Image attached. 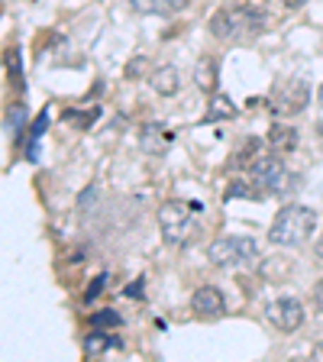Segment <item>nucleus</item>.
Returning a JSON list of instances; mask_svg holds the SVG:
<instances>
[{"label":"nucleus","mask_w":323,"mask_h":362,"mask_svg":"<svg viewBox=\"0 0 323 362\" xmlns=\"http://www.w3.org/2000/svg\"><path fill=\"white\" fill-rule=\"evenodd\" d=\"M158 226H162V236L172 246H181V243L191 236V204L184 201H168L158 207Z\"/></svg>","instance_id":"423d86ee"},{"label":"nucleus","mask_w":323,"mask_h":362,"mask_svg":"<svg viewBox=\"0 0 323 362\" xmlns=\"http://www.w3.org/2000/svg\"><path fill=\"white\" fill-rule=\"evenodd\" d=\"M307 0H285V7H304Z\"/></svg>","instance_id":"b1692460"},{"label":"nucleus","mask_w":323,"mask_h":362,"mask_svg":"<svg viewBox=\"0 0 323 362\" xmlns=\"http://www.w3.org/2000/svg\"><path fill=\"white\" fill-rule=\"evenodd\" d=\"M259 152H262V139H246V143L240 146V149H236V156H233V165L236 168H242V165H252V162H256L259 158Z\"/></svg>","instance_id":"dca6fc26"},{"label":"nucleus","mask_w":323,"mask_h":362,"mask_svg":"<svg viewBox=\"0 0 323 362\" xmlns=\"http://www.w3.org/2000/svg\"><path fill=\"white\" fill-rule=\"evenodd\" d=\"M90 327H94V330H104V327H120V314H117V310H100V314L90 317Z\"/></svg>","instance_id":"6ab92c4d"},{"label":"nucleus","mask_w":323,"mask_h":362,"mask_svg":"<svg viewBox=\"0 0 323 362\" xmlns=\"http://www.w3.org/2000/svg\"><path fill=\"white\" fill-rule=\"evenodd\" d=\"M265 317H269V324L275 327V330L281 333H291L298 330V327L304 324V304L298 301V298H278V301H271L269 310H265Z\"/></svg>","instance_id":"0eeeda50"},{"label":"nucleus","mask_w":323,"mask_h":362,"mask_svg":"<svg viewBox=\"0 0 323 362\" xmlns=\"http://www.w3.org/2000/svg\"><path fill=\"white\" fill-rule=\"evenodd\" d=\"M213 75H217V62H213V59H201V62L194 65V81H197V88L213 90Z\"/></svg>","instance_id":"f3484780"},{"label":"nucleus","mask_w":323,"mask_h":362,"mask_svg":"<svg viewBox=\"0 0 323 362\" xmlns=\"http://www.w3.org/2000/svg\"><path fill=\"white\" fill-rule=\"evenodd\" d=\"M310 100V88L304 78H285L278 88L271 90L269 98V110L275 117H291V113H301Z\"/></svg>","instance_id":"39448f33"},{"label":"nucleus","mask_w":323,"mask_h":362,"mask_svg":"<svg viewBox=\"0 0 323 362\" xmlns=\"http://www.w3.org/2000/svg\"><path fill=\"white\" fill-rule=\"evenodd\" d=\"M265 23H269L265 10L252 7L246 0H233L211 16V33L223 42H252L265 33Z\"/></svg>","instance_id":"f257e3e1"},{"label":"nucleus","mask_w":323,"mask_h":362,"mask_svg":"<svg viewBox=\"0 0 323 362\" xmlns=\"http://www.w3.org/2000/svg\"><path fill=\"white\" fill-rule=\"evenodd\" d=\"M236 117V104L226 94H213L211 100H207V113H204L201 123H217V120H233Z\"/></svg>","instance_id":"f8f14e48"},{"label":"nucleus","mask_w":323,"mask_h":362,"mask_svg":"<svg viewBox=\"0 0 323 362\" xmlns=\"http://www.w3.org/2000/svg\"><path fill=\"white\" fill-rule=\"evenodd\" d=\"M45 127H49V110L39 113V120L33 123V129H30V139H26V158H30V162H39V139H42Z\"/></svg>","instance_id":"2eb2a0df"},{"label":"nucleus","mask_w":323,"mask_h":362,"mask_svg":"<svg viewBox=\"0 0 323 362\" xmlns=\"http://www.w3.org/2000/svg\"><path fill=\"white\" fill-rule=\"evenodd\" d=\"M317 226V214L304 204H285L278 211V217L271 220L269 240L275 246H301L304 240H310Z\"/></svg>","instance_id":"f03ea898"},{"label":"nucleus","mask_w":323,"mask_h":362,"mask_svg":"<svg viewBox=\"0 0 323 362\" xmlns=\"http://www.w3.org/2000/svg\"><path fill=\"white\" fill-rule=\"evenodd\" d=\"M246 175L252 178V185L259 188V194H285L291 188V178L294 175L285 168L278 152H262V156L246 168Z\"/></svg>","instance_id":"7ed1b4c3"},{"label":"nucleus","mask_w":323,"mask_h":362,"mask_svg":"<svg viewBox=\"0 0 323 362\" xmlns=\"http://www.w3.org/2000/svg\"><path fill=\"white\" fill-rule=\"evenodd\" d=\"M259 256V246L252 236H220L207 246V259L220 269H240V265H252Z\"/></svg>","instance_id":"20e7f679"},{"label":"nucleus","mask_w":323,"mask_h":362,"mask_svg":"<svg viewBox=\"0 0 323 362\" xmlns=\"http://www.w3.org/2000/svg\"><path fill=\"white\" fill-rule=\"evenodd\" d=\"M320 104H323V84H320Z\"/></svg>","instance_id":"393cba45"},{"label":"nucleus","mask_w":323,"mask_h":362,"mask_svg":"<svg viewBox=\"0 0 323 362\" xmlns=\"http://www.w3.org/2000/svg\"><path fill=\"white\" fill-rule=\"evenodd\" d=\"M175 133L172 129H165L162 123H146L143 133H139V143H143V149L149 152V156H162V152L172 146Z\"/></svg>","instance_id":"1a4fd4ad"},{"label":"nucleus","mask_w":323,"mask_h":362,"mask_svg":"<svg viewBox=\"0 0 323 362\" xmlns=\"http://www.w3.org/2000/svg\"><path fill=\"white\" fill-rule=\"evenodd\" d=\"M7 71H10V78H13L16 84H23V68H20V49H7Z\"/></svg>","instance_id":"aec40b11"},{"label":"nucleus","mask_w":323,"mask_h":362,"mask_svg":"<svg viewBox=\"0 0 323 362\" xmlns=\"http://www.w3.org/2000/svg\"><path fill=\"white\" fill-rule=\"evenodd\" d=\"M23 123H26V110H23V104H16L7 113V129L13 133V139H23Z\"/></svg>","instance_id":"a211bd4d"},{"label":"nucleus","mask_w":323,"mask_h":362,"mask_svg":"<svg viewBox=\"0 0 323 362\" xmlns=\"http://www.w3.org/2000/svg\"><path fill=\"white\" fill-rule=\"evenodd\" d=\"M149 84L155 88V94H162V98H168V94H175V90L181 88V78H178V68L175 65H162L155 68L149 75Z\"/></svg>","instance_id":"9b49d317"},{"label":"nucleus","mask_w":323,"mask_h":362,"mask_svg":"<svg viewBox=\"0 0 323 362\" xmlns=\"http://www.w3.org/2000/svg\"><path fill=\"white\" fill-rule=\"evenodd\" d=\"M191 308H194L197 317H220L226 310V301H223V294H220V288L204 285L191 294Z\"/></svg>","instance_id":"6e6552de"},{"label":"nucleus","mask_w":323,"mask_h":362,"mask_svg":"<svg viewBox=\"0 0 323 362\" xmlns=\"http://www.w3.org/2000/svg\"><path fill=\"white\" fill-rule=\"evenodd\" d=\"M269 146H271V152L285 156V152H291L294 146H298V133H294L291 127H271L269 129Z\"/></svg>","instance_id":"ddd939ff"},{"label":"nucleus","mask_w":323,"mask_h":362,"mask_svg":"<svg viewBox=\"0 0 323 362\" xmlns=\"http://www.w3.org/2000/svg\"><path fill=\"white\" fill-rule=\"evenodd\" d=\"M314 298H317V308H320V314H323V279H320V285H317Z\"/></svg>","instance_id":"4be33fe9"},{"label":"nucleus","mask_w":323,"mask_h":362,"mask_svg":"<svg viewBox=\"0 0 323 362\" xmlns=\"http://www.w3.org/2000/svg\"><path fill=\"white\" fill-rule=\"evenodd\" d=\"M107 349H120V337L94 330L88 339H84V356H100V353H107Z\"/></svg>","instance_id":"4468645a"},{"label":"nucleus","mask_w":323,"mask_h":362,"mask_svg":"<svg viewBox=\"0 0 323 362\" xmlns=\"http://www.w3.org/2000/svg\"><path fill=\"white\" fill-rule=\"evenodd\" d=\"M104 281H107V275H98V279H94V285L88 288V294H84V301H88V304L94 301V298H98V294L104 291Z\"/></svg>","instance_id":"412c9836"},{"label":"nucleus","mask_w":323,"mask_h":362,"mask_svg":"<svg viewBox=\"0 0 323 362\" xmlns=\"http://www.w3.org/2000/svg\"><path fill=\"white\" fill-rule=\"evenodd\" d=\"M188 4L191 0H129V7L146 16H172L178 10H184Z\"/></svg>","instance_id":"9d476101"},{"label":"nucleus","mask_w":323,"mask_h":362,"mask_svg":"<svg viewBox=\"0 0 323 362\" xmlns=\"http://www.w3.org/2000/svg\"><path fill=\"white\" fill-rule=\"evenodd\" d=\"M314 256H317V262H323V236H320V243L314 246Z\"/></svg>","instance_id":"5701e85b"}]
</instances>
